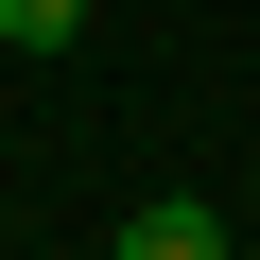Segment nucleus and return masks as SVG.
Returning <instances> with one entry per match:
<instances>
[{
  "label": "nucleus",
  "instance_id": "obj_1",
  "mask_svg": "<svg viewBox=\"0 0 260 260\" xmlns=\"http://www.w3.org/2000/svg\"><path fill=\"white\" fill-rule=\"evenodd\" d=\"M121 260H225V208L208 191H139L121 208Z\"/></svg>",
  "mask_w": 260,
  "mask_h": 260
},
{
  "label": "nucleus",
  "instance_id": "obj_2",
  "mask_svg": "<svg viewBox=\"0 0 260 260\" xmlns=\"http://www.w3.org/2000/svg\"><path fill=\"white\" fill-rule=\"evenodd\" d=\"M87 35V0H0V52H70Z\"/></svg>",
  "mask_w": 260,
  "mask_h": 260
}]
</instances>
